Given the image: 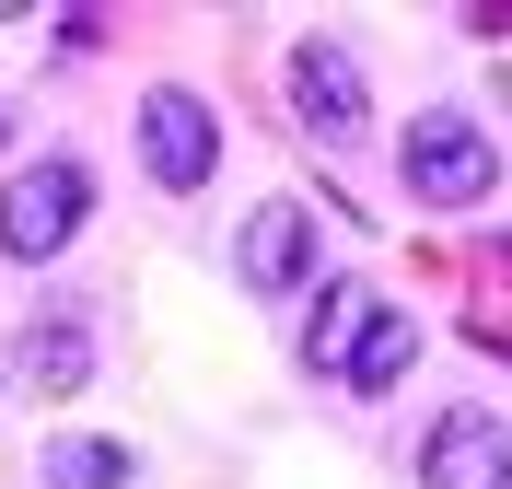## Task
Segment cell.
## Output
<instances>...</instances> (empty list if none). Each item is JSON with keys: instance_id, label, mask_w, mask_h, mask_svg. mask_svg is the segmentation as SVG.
I'll return each instance as SVG.
<instances>
[{"instance_id": "6da1fadb", "label": "cell", "mask_w": 512, "mask_h": 489, "mask_svg": "<svg viewBox=\"0 0 512 489\" xmlns=\"http://www.w3.org/2000/svg\"><path fill=\"white\" fill-rule=\"evenodd\" d=\"M82 222H94V163L82 152H47V163H24L0 187V257L12 268H47Z\"/></svg>"}, {"instance_id": "7a4b0ae2", "label": "cell", "mask_w": 512, "mask_h": 489, "mask_svg": "<svg viewBox=\"0 0 512 489\" xmlns=\"http://www.w3.org/2000/svg\"><path fill=\"white\" fill-rule=\"evenodd\" d=\"M128 140H140V175H152L163 198H198V187H210V163H222V117H210L187 82H152Z\"/></svg>"}, {"instance_id": "3957f363", "label": "cell", "mask_w": 512, "mask_h": 489, "mask_svg": "<svg viewBox=\"0 0 512 489\" xmlns=\"http://www.w3.org/2000/svg\"><path fill=\"white\" fill-rule=\"evenodd\" d=\"M396 163H408V198H419V210H466V198H489V140H478V117H454V105L408 117Z\"/></svg>"}, {"instance_id": "277c9868", "label": "cell", "mask_w": 512, "mask_h": 489, "mask_svg": "<svg viewBox=\"0 0 512 489\" xmlns=\"http://www.w3.org/2000/svg\"><path fill=\"white\" fill-rule=\"evenodd\" d=\"M291 105H303V129L338 140V152L361 140V117H373V105H361V59L338 47V35H303V47H291Z\"/></svg>"}, {"instance_id": "5b68a950", "label": "cell", "mask_w": 512, "mask_h": 489, "mask_svg": "<svg viewBox=\"0 0 512 489\" xmlns=\"http://www.w3.org/2000/svg\"><path fill=\"white\" fill-rule=\"evenodd\" d=\"M233 268H245L256 303L303 292V280H315V210H303V198H268V210L245 222V245H233Z\"/></svg>"}, {"instance_id": "8992f818", "label": "cell", "mask_w": 512, "mask_h": 489, "mask_svg": "<svg viewBox=\"0 0 512 489\" xmlns=\"http://www.w3.org/2000/svg\"><path fill=\"white\" fill-rule=\"evenodd\" d=\"M12 385L24 396H82L94 385V326L82 315H35L24 338H12Z\"/></svg>"}, {"instance_id": "52a82bcc", "label": "cell", "mask_w": 512, "mask_h": 489, "mask_svg": "<svg viewBox=\"0 0 512 489\" xmlns=\"http://www.w3.org/2000/svg\"><path fill=\"white\" fill-rule=\"evenodd\" d=\"M419 478L431 489H501V420L489 408H443L431 443H419Z\"/></svg>"}, {"instance_id": "ba28073f", "label": "cell", "mask_w": 512, "mask_h": 489, "mask_svg": "<svg viewBox=\"0 0 512 489\" xmlns=\"http://www.w3.org/2000/svg\"><path fill=\"white\" fill-rule=\"evenodd\" d=\"M419 361V315H396V303H373L361 315V338H350V361H338V385L350 396H396V373Z\"/></svg>"}, {"instance_id": "9c48e42d", "label": "cell", "mask_w": 512, "mask_h": 489, "mask_svg": "<svg viewBox=\"0 0 512 489\" xmlns=\"http://www.w3.org/2000/svg\"><path fill=\"white\" fill-rule=\"evenodd\" d=\"M35 478H47V489H128V478H140V455H128V443H105V431H47Z\"/></svg>"}, {"instance_id": "30bf717a", "label": "cell", "mask_w": 512, "mask_h": 489, "mask_svg": "<svg viewBox=\"0 0 512 489\" xmlns=\"http://www.w3.org/2000/svg\"><path fill=\"white\" fill-rule=\"evenodd\" d=\"M361 315H373V292H350V280H338V292L315 303V326H303V361H315V373H338V361H350V338H361Z\"/></svg>"}, {"instance_id": "8fae6325", "label": "cell", "mask_w": 512, "mask_h": 489, "mask_svg": "<svg viewBox=\"0 0 512 489\" xmlns=\"http://www.w3.org/2000/svg\"><path fill=\"white\" fill-rule=\"evenodd\" d=\"M0 140H12V105H0Z\"/></svg>"}]
</instances>
